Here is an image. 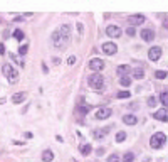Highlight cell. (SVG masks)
Here are the masks:
<instances>
[{
    "mask_svg": "<svg viewBox=\"0 0 168 162\" xmlns=\"http://www.w3.org/2000/svg\"><path fill=\"white\" fill-rule=\"evenodd\" d=\"M88 85H89V88L99 91V89H103V86H104V78L99 73H92L91 76L88 78Z\"/></svg>",
    "mask_w": 168,
    "mask_h": 162,
    "instance_id": "1",
    "label": "cell"
},
{
    "mask_svg": "<svg viewBox=\"0 0 168 162\" xmlns=\"http://www.w3.org/2000/svg\"><path fill=\"white\" fill-rule=\"evenodd\" d=\"M2 69H3V76L7 78V81H9V83H12V85H14V83L19 81V73H17V69L12 66V64H3Z\"/></svg>",
    "mask_w": 168,
    "mask_h": 162,
    "instance_id": "2",
    "label": "cell"
},
{
    "mask_svg": "<svg viewBox=\"0 0 168 162\" xmlns=\"http://www.w3.org/2000/svg\"><path fill=\"white\" fill-rule=\"evenodd\" d=\"M67 41H69V39H66L59 31H54V34H52V44H54V48L64 49V48H66V44H67Z\"/></svg>",
    "mask_w": 168,
    "mask_h": 162,
    "instance_id": "3",
    "label": "cell"
},
{
    "mask_svg": "<svg viewBox=\"0 0 168 162\" xmlns=\"http://www.w3.org/2000/svg\"><path fill=\"white\" fill-rule=\"evenodd\" d=\"M165 142H166V137H165V134H162V132H156L155 135H151L150 145H151V149H160V147H162Z\"/></svg>",
    "mask_w": 168,
    "mask_h": 162,
    "instance_id": "4",
    "label": "cell"
},
{
    "mask_svg": "<svg viewBox=\"0 0 168 162\" xmlns=\"http://www.w3.org/2000/svg\"><path fill=\"white\" fill-rule=\"evenodd\" d=\"M89 68H91L92 71H96V73H99V71L104 68V61L99 59V57H94V59L89 61Z\"/></svg>",
    "mask_w": 168,
    "mask_h": 162,
    "instance_id": "5",
    "label": "cell"
},
{
    "mask_svg": "<svg viewBox=\"0 0 168 162\" xmlns=\"http://www.w3.org/2000/svg\"><path fill=\"white\" fill-rule=\"evenodd\" d=\"M108 117H111V108H108V106L98 108V111H96V118L98 120H106Z\"/></svg>",
    "mask_w": 168,
    "mask_h": 162,
    "instance_id": "6",
    "label": "cell"
},
{
    "mask_svg": "<svg viewBox=\"0 0 168 162\" xmlns=\"http://www.w3.org/2000/svg\"><path fill=\"white\" fill-rule=\"evenodd\" d=\"M148 57L151 61H158L160 57H162V48H158V46H155V48H151L148 51Z\"/></svg>",
    "mask_w": 168,
    "mask_h": 162,
    "instance_id": "7",
    "label": "cell"
},
{
    "mask_svg": "<svg viewBox=\"0 0 168 162\" xmlns=\"http://www.w3.org/2000/svg\"><path fill=\"white\" fill-rule=\"evenodd\" d=\"M121 27L119 26H108V29H106V34L109 35V37H119L121 35Z\"/></svg>",
    "mask_w": 168,
    "mask_h": 162,
    "instance_id": "8",
    "label": "cell"
},
{
    "mask_svg": "<svg viewBox=\"0 0 168 162\" xmlns=\"http://www.w3.org/2000/svg\"><path fill=\"white\" fill-rule=\"evenodd\" d=\"M103 51H104L106 54H109V56H111V54H116L118 46L114 44V42H104V44H103Z\"/></svg>",
    "mask_w": 168,
    "mask_h": 162,
    "instance_id": "9",
    "label": "cell"
},
{
    "mask_svg": "<svg viewBox=\"0 0 168 162\" xmlns=\"http://www.w3.org/2000/svg\"><path fill=\"white\" fill-rule=\"evenodd\" d=\"M128 22H130L131 26H140V24L145 22V15H141V14H138V15H130L128 17Z\"/></svg>",
    "mask_w": 168,
    "mask_h": 162,
    "instance_id": "10",
    "label": "cell"
},
{
    "mask_svg": "<svg viewBox=\"0 0 168 162\" xmlns=\"http://www.w3.org/2000/svg\"><path fill=\"white\" fill-rule=\"evenodd\" d=\"M141 39L146 42H151L153 39H155V32L151 31V29H143L141 31Z\"/></svg>",
    "mask_w": 168,
    "mask_h": 162,
    "instance_id": "11",
    "label": "cell"
},
{
    "mask_svg": "<svg viewBox=\"0 0 168 162\" xmlns=\"http://www.w3.org/2000/svg\"><path fill=\"white\" fill-rule=\"evenodd\" d=\"M153 118L162 120V122H168V110H166V108H163V110L155 111V113H153Z\"/></svg>",
    "mask_w": 168,
    "mask_h": 162,
    "instance_id": "12",
    "label": "cell"
},
{
    "mask_svg": "<svg viewBox=\"0 0 168 162\" xmlns=\"http://www.w3.org/2000/svg\"><path fill=\"white\" fill-rule=\"evenodd\" d=\"M25 98H27V93L25 91H20V93H15V95L12 96V102L14 103H22Z\"/></svg>",
    "mask_w": 168,
    "mask_h": 162,
    "instance_id": "13",
    "label": "cell"
},
{
    "mask_svg": "<svg viewBox=\"0 0 168 162\" xmlns=\"http://www.w3.org/2000/svg\"><path fill=\"white\" fill-rule=\"evenodd\" d=\"M123 122H124L126 125H135V123L138 122V118L135 117V115H124V117H123Z\"/></svg>",
    "mask_w": 168,
    "mask_h": 162,
    "instance_id": "14",
    "label": "cell"
},
{
    "mask_svg": "<svg viewBox=\"0 0 168 162\" xmlns=\"http://www.w3.org/2000/svg\"><path fill=\"white\" fill-rule=\"evenodd\" d=\"M59 32H61V34H62L66 39H69V37H71V27H69V26H66V24L59 27Z\"/></svg>",
    "mask_w": 168,
    "mask_h": 162,
    "instance_id": "15",
    "label": "cell"
},
{
    "mask_svg": "<svg viewBox=\"0 0 168 162\" xmlns=\"http://www.w3.org/2000/svg\"><path fill=\"white\" fill-rule=\"evenodd\" d=\"M128 73H130V66H128V64H121V66H118V74H119V76H126Z\"/></svg>",
    "mask_w": 168,
    "mask_h": 162,
    "instance_id": "16",
    "label": "cell"
},
{
    "mask_svg": "<svg viewBox=\"0 0 168 162\" xmlns=\"http://www.w3.org/2000/svg\"><path fill=\"white\" fill-rule=\"evenodd\" d=\"M52 159H54V154L51 150H44L42 152V160L44 162H52Z\"/></svg>",
    "mask_w": 168,
    "mask_h": 162,
    "instance_id": "17",
    "label": "cell"
},
{
    "mask_svg": "<svg viewBox=\"0 0 168 162\" xmlns=\"http://www.w3.org/2000/svg\"><path fill=\"white\" fill-rule=\"evenodd\" d=\"M79 150H81V154H83V156H89V154H91V150H92V147L89 145V143H83Z\"/></svg>",
    "mask_w": 168,
    "mask_h": 162,
    "instance_id": "18",
    "label": "cell"
},
{
    "mask_svg": "<svg viewBox=\"0 0 168 162\" xmlns=\"http://www.w3.org/2000/svg\"><path fill=\"white\" fill-rule=\"evenodd\" d=\"M160 102H162L163 106L168 110V91H165V93H162V95H160Z\"/></svg>",
    "mask_w": 168,
    "mask_h": 162,
    "instance_id": "19",
    "label": "cell"
},
{
    "mask_svg": "<svg viewBox=\"0 0 168 162\" xmlns=\"http://www.w3.org/2000/svg\"><path fill=\"white\" fill-rule=\"evenodd\" d=\"M119 85L121 86H124V88H128V86L131 85V80L128 76H121V80H119Z\"/></svg>",
    "mask_w": 168,
    "mask_h": 162,
    "instance_id": "20",
    "label": "cell"
},
{
    "mask_svg": "<svg viewBox=\"0 0 168 162\" xmlns=\"http://www.w3.org/2000/svg\"><path fill=\"white\" fill-rule=\"evenodd\" d=\"M135 160V154L133 152H126L123 157V162H133Z\"/></svg>",
    "mask_w": 168,
    "mask_h": 162,
    "instance_id": "21",
    "label": "cell"
},
{
    "mask_svg": "<svg viewBox=\"0 0 168 162\" xmlns=\"http://www.w3.org/2000/svg\"><path fill=\"white\" fill-rule=\"evenodd\" d=\"M133 76L136 78V80H141V78L145 76V71H143V69H135L133 71Z\"/></svg>",
    "mask_w": 168,
    "mask_h": 162,
    "instance_id": "22",
    "label": "cell"
},
{
    "mask_svg": "<svg viewBox=\"0 0 168 162\" xmlns=\"http://www.w3.org/2000/svg\"><path fill=\"white\" fill-rule=\"evenodd\" d=\"M116 96H118V98H119V100H123V98H130V96H131V93L124 89V91H119V93H118Z\"/></svg>",
    "mask_w": 168,
    "mask_h": 162,
    "instance_id": "23",
    "label": "cell"
},
{
    "mask_svg": "<svg viewBox=\"0 0 168 162\" xmlns=\"http://www.w3.org/2000/svg\"><path fill=\"white\" fill-rule=\"evenodd\" d=\"M14 37L19 39V41H22V39H24V32L20 31V29H15V31H14Z\"/></svg>",
    "mask_w": 168,
    "mask_h": 162,
    "instance_id": "24",
    "label": "cell"
},
{
    "mask_svg": "<svg viewBox=\"0 0 168 162\" xmlns=\"http://www.w3.org/2000/svg\"><path fill=\"white\" fill-rule=\"evenodd\" d=\"M126 139V132H118L116 134V142H123Z\"/></svg>",
    "mask_w": 168,
    "mask_h": 162,
    "instance_id": "25",
    "label": "cell"
},
{
    "mask_svg": "<svg viewBox=\"0 0 168 162\" xmlns=\"http://www.w3.org/2000/svg\"><path fill=\"white\" fill-rule=\"evenodd\" d=\"M156 78H158V80H165V78L168 76V73L166 71H156V74H155Z\"/></svg>",
    "mask_w": 168,
    "mask_h": 162,
    "instance_id": "26",
    "label": "cell"
},
{
    "mask_svg": "<svg viewBox=\"0 0 168 162\" xmlns=\"http://www.w3.org/2000/svg\"><path fill=\"white\" fill-rule=\"evenodd\" d=\"M106 162H119V156H118V154H113V156L108 157V160H106Z\"/></svg>",
    "mask_w": 168,
    "mask_h": 162,
    "instance_id": "27",
    "label": "cell"
},
{
    "mask_svg": "<svg viewBox=\"0 0 168 162\" xmlns=\"http://www.w3.org/2000/svg\"><path fill=\"white\" fill-rule=\"evenodd\" d=\"M27 51H29V46H27V44H24V46H20L19 54H20V56H24V54H27Z\"/></svg>",
    "mask_w": 168,
    "mask_h": 162,
    "instance_id": "28",
    "label": "cell"
},
{
    "mask_svg": "<svg viewBox=\"0 0 168 162\" xmlns=\"http://www.w3.org/2000/svg\"><path fill=\"white\" fill-rule=\"evenodd\" d=\"M146 103H148V106H155L156 105V98L155 96H150V98L146 100Z\"/></svg>",
    "mask_w": 168,
    "mask_h": 162,
    "instance_id": "29",
    "label": "cell"
},
{
    "mask_svg": "<svg viewBox=\"0 0 168 162\" xmlns=\"http://www.w3.org/2000/svg\"><path fill=\"white\" fill-rule=\"evenodd\" d=\"M77 113H89V106H77Z\"/></svg>",
    "mask_w": 168,
    "mask_h": 162,
    "instance_id": "30",
    "label": "cell"
},
{
    "mask_svg": "<svg viewBox=\"0 0 168 162\" xmlns=\"http://www.w3.org/2000/svg\"><path fill=\"white\" fill-rule=\"evenodd\" d=\"M126 34H128V35H135V34H136V29H135V27H128Z\"/></svg>",
    "mask_w": 168,
    "mask_h": 162,
    "instance_id": "31",
    "label": "cell"
},
{
    "mask_svg": "<svg viewBox=\"0 0 168 162\" xmlns=\"http://www.w3.org/2000/svg\"><path fill=\"white\" fill-rule=\"evenodd\" d=\"M74 63H76V56H69V57H67V64H69V66H71V64H74Z\"/></svg>",
    "mask_w": 168,
    "mask_h": 162,
    "instance_id": "32",
    "label": "cell"
},
{
    "mask_svg": "<svg viewBox=\"0 0 168 162\" xmlns=\"http://www.w3.org/2000/svg\"><path fill=\"white\" fill-rule=\"evenodd\" d=\"M163 27H165V29H168V15L165 17V19H163Z\"/></svg>",
    "mask_w": 168,
    "mask_h": 162,
    "instance_id": "33",
    "label": "cell"
},
{
    "mask_svg": "<svg viewBox=\"0 0 168 162\" xmlns=\"http://www.w3.org/2000/svg\"><path fill=\"white\" fill-rule=\"evenodd\" d=\"M96 154H98V157L103 156V154H104V149H98V150H96Z\"/></svg>",
    "mask_w": 168,
    "mask_h": 162,
    "instance_id": "34",
    "label": "cell"
},
{
    "mask_svg": "<svg viewBox=\"0 0 168 162\" xmlns=\"http://www.w3.org/2000/svg\"><path fill=\"white\" fill-rule=\"evenodd\" d=\"M3 52H5V46L0 44V54H3Z\"/></svg>",
    "mask_w": 168,
    "mask_h": 162,
    "instance_id": "35",
    "label": "cell"
}]
</instances>
